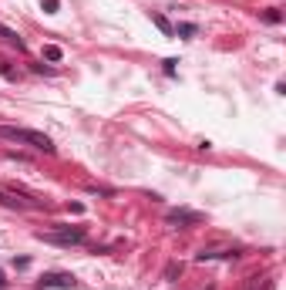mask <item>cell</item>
<instances>
[{
    "instance_id": "11",
    "label": "cell",
    "mask_w": 286,
    "mask_h": 290,
    "mask_svg": "<svg viewBox=\"0 0 286 290\" xmlns=\"http://www.w3.org/2000/svg\"><path fill=\"white\" fill-rule=\"evenodd\" d=\"M40 7H44V14H57V7H61V0H44Z\"/></svg>"
},
{
    "instance_id": "10",
    "label": "cell",
    "mask_w": 286,
    "mask_h": 290,
    "mask_svg": "<svg viewBox=\"0 0 286 290\" xmlns=\"http://www.w3.org/2000/svg\"><path fill=\"white\" fill-rule=\"evenodd\" d=\"M0 75L7 78V81H17V71H14L10 64H0Z\"/></svg>"
},
{
    "instance_id": "4",
    "label": "cell",
    "mask_w": 286,
    "mask_h": 290,
    "mask_svg": "<svg viewBox=\"0 0 286 290\" xmlns=\"http://www.w3.org/2000/svg\"><path fill=\"white\" fill-rule=\"evenodd\" d=\"M77 280L71 273H44L37 280V290H74Z\"/></svg>"
},
{
    "instance_id": "9",
    "label": "cell",
    "mask_w": 286,
    "mask_h": 290,
    "mask_svg": "<svg viewBox=\"0 0 286 290\" xmlns=\"http://www.w3.org/2000/svg\"><path fill=\"white\" fill-rule=\"evenodd\" d=\"M44 58L47 61H61V47H57V44H44Z\"/></svg>"
},
{
    "instance_id": "6",
    "label": "cell",
    "mask_w": 286,
    "mask_h": 290,
    "mask_svg": "<svg viewBox=\"0 0 286 290\" xmlns=\"http://www.w3.org/2000/svg\"><path fill=\"white\" fill-rule=\"evenodd\" d=\"M152 24L155 27H158V31H162V34H165V38H175V31H172V24L165 17H162V14H152Z\"/></svg>"
},
{
    "instance_id": "12",
    "label": "cell",
    "mask_w": 286,
    "mask_h": 290,
    "mask_svg": "<svg viewBox=\"0 0 286 290\" xmlns=\"http://www.w3.org/2000/svg\"><path fill=\"white\" fill-rule=\"evenodd\" d=\"M263 20H266V24H280V20H283V14H276V10H269V14H263Z\"/></svg>"
},
{
    "instance_id": "2",
    "label": "cell",
    "mask_w": 286,
    "mask_h": 290,
    "mask_svg": "<svg viewBox=\"0 0 286 290\" xmlns=\"http://www.w3.org/2000/svg\"><path fill=\"white\" fill-rule=\"evenodd\" d=\"M24 189L17 186H0V203L10 209H44V199H24Z\"/></svg>"
},
{
    "instance_id": "5",
    "label": "cell",
    "mask_w": 286,
    "mask_h": 290,
    "mask_svg": "<svg viewBox=\"0 0 286 290\" xmlns=\"http://www.w3.org/2000/svg\"><path fill=\"white\" fill-rule=\"evenodd\" d=\"M206 216L195 213V209H169L165 213V223H172V226H199Z\"/></svg>"
},
{
    "instance_id": "7",
    "label": "cell",
    "mask_w": 286,
    "mask_h": 290,
    "mask_svg": "<svg viewBox=\"0 0 286 290\" xmlns=\"http://www.w3.org/2000/svg\"><path fill=\"white\" fill-rule=\"evenodd\" d=\"M172 31H175V38H195V31H199V27H195V24H175V27H172Z\"/></svg>"
},
{
    "instance_id": "13",
    "label": "cell",
    "mask_w": 286,
    "mask_h": 290,
    "mask_svg": "<svg viewBox=\"0 0 286 290\" xmlns=\"http://www.w3.org/2000/svg\"><path fill=\"white\" fill-rule=\"evenodd\" d=\"M3 284H7V280H3V273H0V290H3Z\"/></svg>"
},
{
    "instance_id": "1",
    "label": "cell",
    "mask_w": 286,
    "mask_h": 290,
    "mask_svg": "<svg viewBox=\"0 0 286 290\" xmlns=\"http://www.w3.org/2000/svg\"><path fill=\"white\" fill-rule=\"evenodd\" d=\"M0 138H7V142H20V145H31V149H40V152H54V142L44 135V132H34V128L0 125Z\"/></svg>"
},
{
    "instance_id": "8",
    "label": "cell",
    "mask_w": 286,
    "mask_h": 290,
    "mask_svg": "<svg viewBox=\"0 0 286 290\" xmlns=\"http://www.w3.org/2000/svg\"><path fill=\"white\" fill-rule=\"evenodd\" d=\"M0 38L7 41V44H17V47H24V41H20V34H17V31H10V27H3V24H0Z\"/></svg>"
},
{
    "instance_id": "3",
    "label": "cell",
    "mask_w": 286,
    "mask_h": 290,
    "mask_svg": "<svg viewBox=\"0 0 286 290\" xmlns=\"http://www.w3.org/2000/svg\"><path fill=\"white\" fill-rule=\"evenodd\" d=\"M37 240H44V243H54V247H77V243H84V230L81 226H64V230L57 233H37Z\"/></svg>"
}]
</instances>
